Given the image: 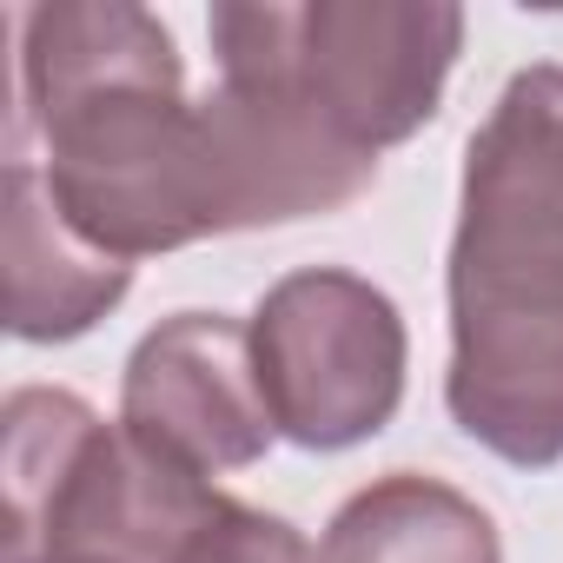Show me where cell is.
Wrapping results in <instances>:
<instances>
[{"instance_id":"cell-1","label":"cell","mask_w":563,"mask_h":563,"mask_svg":"<svg viewBox=\"0 0 563 563\" xmlns=\"http://www.w3.org/2000/svg\"><path fill=\"white\" fill-rule=\"evenodd\" d=\"M41 146L60 219L107 258H159L225 239V179L186 60L159 14L133 0H47L14 8V126Z\"/></svg>"},{"instance_id":"cell-2","label":"cell","mask_w":563,"mask_h":563,"mask_svg":"<svg viewBox=\"0 0 563 563\" xmlns=\"http://www.w3.org/2000/svg\"><path fill=\"white\" fill-rule=\"evenodd\" d=\"M451 299V424L517 471L563 464V60L510 74L464 146Z\"/></svg>"},{"instance_id":"cell-3","label":"cell","mask_w":563,"mask_h":563,"mask_svg":"<svg viewBox=\"0 0 563 563\" xmlns=\"http://www.w3.org/2000/svg\"><path fill=\"white\" fill-rule=\"evenodd\" d=\"M0 490L8 563H179L225 490L80 391L21 385L0 405Z\"/></svg>"},{"instance_id":"cell-4","label":"cell","mask_w":563,"mask_h":563,"mask_svg":"<svg viewBox=\"0 0 563 563\" xmlns=\"http://www.w3.org/2000/svg\"><path fill=\"white\" fill-rule=\"evenodd\" d=\"M219 80H252L312 113L339 146L385 159L438 120L444 80L464 54V8L451 0H219Z\"/></svg>"},{"instance_id":"cell-5","label":"cell","mask_w":563,"mask_h":563,"mask_svg":"<svg viewBox=\"0 0 563 563\" xmlns=\"http://www.w3.org/2000/svg\"><path fill=\"white\" fill-rule=\"evenodd\" d=\"M252 372L278 438L332 457L398 418L411 332L398 299L365 272L299 265L252 312Z\"/></svg>"},{"instance_id":"cell-6","label":"cell","mask_w":563,"mask_h":563,"mask_svg":"<svg viewBox=\"0 0 563 563\" xmlns=\"http://www.w3.org/2000/svg\"><path fill=\"white\" fill-rule=\"evenodd\" d=\"M120 424L199 477L252 471L278 438L252 372V325L225 312L159 319L120 372Z\"/></svg>"},{"instance_id":"cell-7","label":"cell","mask_w":563,"mask_h":563,"mask_svg":"<svg viewBox=\"0 0 563 563\" xmlns=\"http://www.w3.org/2000/svg\"><path fill=\"white\" fill-rule=\"evenodd\" d=\"M0 272H8V332L21 345L87 339L133 292V265L107 258L60 219L27 153H8L0 179Z\"/></svg>"},{"instance_id":"cell-8","label":"cell","mask_w":563,"mask_h":563,"mask_svg":"<svg viewBox=\"0 0 563 563\" xmlns=\"http://www.w3.org/2000/svg\"><path fill=\"white\" fill-rule=\"evenodd\" d=\"M319 563H504V537L457 484L385 471L332 510Z\"/></svg>"},{"instance_id":"cell-9","label":"cell","mask_w":563,"mask_h":563,"mask_svg":"<svg viewBox=\"0 0 563 563\" xmlns=\"http://www.w3.org/2000/svg\"><path fill=\"white\" fill-rule=\"evenodd\" d=\"M179 563H319V550L306 543L299 523H286L278 510L225 497Z\"/></svg>"}]
</instances>
